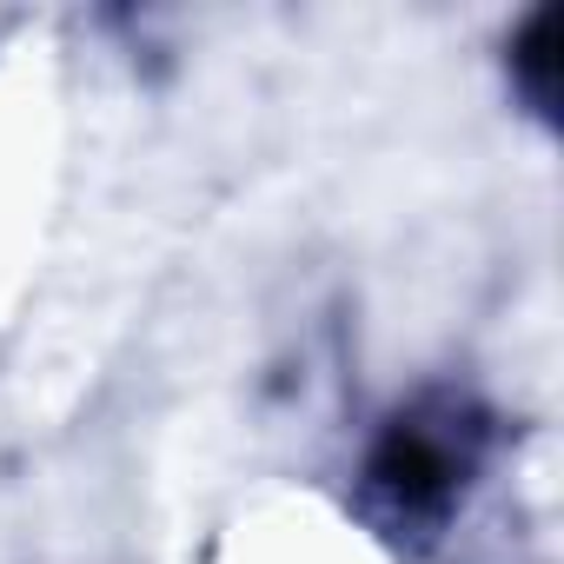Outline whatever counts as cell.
I'll use <instances>...</instances> for the list:
<instances>
[{
	"label": "cell",
	"mask_w": 564,
	"mask_h": 564,
	"mask_svg": "<svg viewBox=\"0 0 564 564\" xmlns=\"http://www.w3.org/2000/svg\"><path fill=\"white\" fill-rule=\"evenodd\" d=\"M498 445V419L458 392V386H425L405 405L386 412L359 458V511L392 538V544H438L465 498L478 491L485 465Z\"/></svg>",
	"instance_id": "cell-1"
},
{
	"label": "cell",
	"mask_w": 564,
	"mask_h": 564,
	"mask_svg": "<svg viewBox=\"0 0 564 564\" xmlns=\"http://www.w3.org/2000/svg\"><path fill=\"white\" fill-rule=\"evenodd\" d=\"M505 74H511V94L544 120L557 127L564 113V8L551 0V8H531L511 41H505Z\"/></svg>",
	"instance_id": "cell-2"
}]
</instances>
